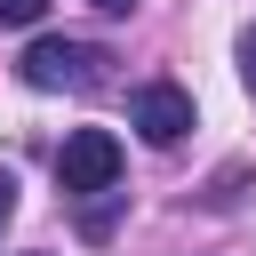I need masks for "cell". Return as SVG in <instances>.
<instances>
[{"instance_id":"1","label":"cell","mask_w":256,"mask_h":256,"mask_svg":"<svg viewBox=\"0 0 256 256\" xmlns=\"http://www.w3.org/2000/svg\"><path fill=\"white\" fill-rule=\"evenodd\" d=\"M56 184H64L72 200L120 192V136H112V128H72L64 152H56Z\"/></svg>"},{"instance_id":"2","label":"cell","mask_w":256,"mask_h":256,"mask_svg":"<svg viewBox=\"0 0 256 256\" xmlns=\"http://www.w3.org/2000/svg\"><path fill=\"white\" fill-rule=\"evenodd\" d=\"M104 64H112V56L88 48V40H32L16 72H24V88H48V96H56V88H96Z\"/></svg>"},{"instance_id":"3","label":"cell","mask_w":256,"mask_h":256,"mask_svg":"<svg viewBox=\"0 0 256 256\" xmlns=\"http://www.w3.org/2000/svg\"><path fill=\"white\" fill-rule=\"evenodd\" d=\"M128 120H136V136L144 144H184V128H192V96L176 88V80H144L136 96H128Z\"/></svg>"},{"instance_id":"4","label":"cell","mask_w":256,"mask_h":256,"mask_svg":"<svg viewBox=\"0 0 256 256\" xmlns=\"http://www.w3.org/2000/svg\"><path fill=\"white\" fill-rule=\"evenodd\" d=\"M48 0H0V24H40Z\"/></svg>"},{"instance_id":"5","label":"cell","mask_w":256,"mask_h":256,"mask_svg":"<svg viewBox=\"0 0 256 256\" xmlns=\"http://www.w3.org/2000/svg\"><path fill=\"white\" fill-rule=\"evenodd\" d=\"M240 80H248V96H256V24L240 32Z\"/></svg>"},{"instance_id":"6","label":"cell","mask_w":256,"mask_h":256,"mask_svg":"<svg viewBox=\"0 0 256 256\" xmlns=\"http://www.w3.org/2000/svg\"><path fill=\"white\" fill-rule=\"evenodd\" d=\"M8 216H16V176L0 168V232H8Z\"/></svg>"},{"instance_id":"7","label":"cell","mask_w":256,"mask_h":256,"mask_svg":"<svg viewBox=\"0 0 256 256\" xmlns=\"http://www.w3.org/2000/svg\"><path fill=\"white\" fill-rule=\"evenodd\" d=\"M88 8H104V16H128V8H136V0H88Z\"/></svg>"}]
</instances>
